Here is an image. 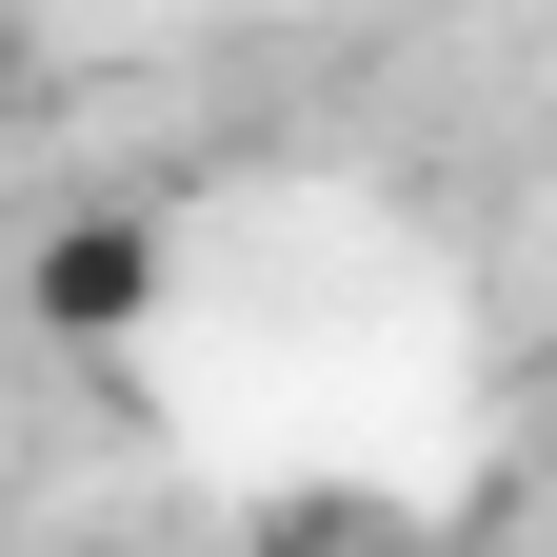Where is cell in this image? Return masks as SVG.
Here are the masks:
<instances>
[{
  "label": "cell",
  "instance_id": "2",
  "mask_svg": "<svg viewBox=\"0 0 557 557\" xmlns=\"http://www.w3.org/2000/svg\"><path fill=\"white\" fill-rule=\"evenodd\" d=\"M21 81H40V40H21V0H0V120H21Z\"/></svg>",
  "mask_w": 557,
  "mask_h": 557
},
{
  "label": "cell",
  "instance_id": "1",
  "mask_svg": "<svg viewBox=\"0 0 557 557\" xmlns=\"http://www.w3.org/2000/svg\"><path fill=\"white\" fill-rule=\"evenodd\" d=\"M21 299H40L60 338H120V319H160V220H60V239L21 259Z\"/></svg>",
  "mask_w": 557,
  "mask_h": 557
}]
</instances>
